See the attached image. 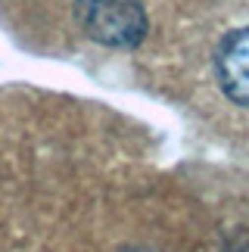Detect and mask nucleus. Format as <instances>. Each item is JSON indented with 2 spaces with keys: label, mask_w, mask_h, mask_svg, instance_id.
<instances>
[{
  "label": "nucleus",
  "mask_w": 249,
  "mask_h": 252,
  "mask_svg": "<svg viewBox=\"0 0 249 252\" xmlns=\"http://www.w3.org/2000/svg\"><path fill=\"white\" fill-rule=\"evenodd\" d=\"M75 19L91 41L103 47H119V50L137 47L150 28L140 0H78Z\"/></svg>",
  "instance_id": "obj_1"
},
{
  "label": "nucleus",
  "mask_w": 249,
  "mask_h": 252,
  "mask_svg": "<svg viewBox=\"0 0 249 252\" xmlns=\"http://www.w3.org/2000/svg\"><path fill=\"white\" fill-rule=\"evenodd\" d=\"M122 252H153V249H122Z\"/></svg>",
  "instance_id": "obj_3"
},
{
  "label": "nucleus",
  "mask_w": 249,
  "mask_h": 252,
  "mask_svg": "<svg viewBox=\"0 0 249 252\" xmlns=\"http://www.w3.org/2000/svg\"><path fill=\"white\" fill-rule=\"evenodd\" d=\"M215 75L227 100L249 109V28L221 37L215 50Z\"/></svg>",
  "instance_id": "obj_2"
}]
</instances>
